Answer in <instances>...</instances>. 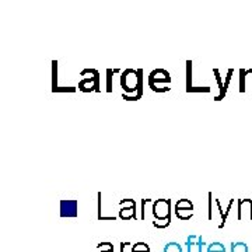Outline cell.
<instances>
[{"instance_id": "cell-14", "label": "cell", "mask_w": 252, "mask_h": 252, "mask_svg": "<svg viewBox=\"0 0 252 252\" xmlns=\"http://www.w3.org/2000/svg\"><path fill=\"white\" fill-rule=\"evenodd\" d=\"M98 252H114V245L111 243H101L97 247Z\"/></svg>"}, {"instance_id": "cell-1", "label": "cell", "mask_w": 252, "mask_h": 252, "mask_svg": "<svg viewBox=\"0 0 252 252\" xmlns=\"http://www.w3.org/2000/svg\"><path fill=\"white\" fill-rule=\"evenodd\" d=\"M153 215L157 220H171L170 199H157L153 203Z\"/></svg>"}, {"instance_id": "cell-15", "label": "cell", "mask_w": 252, "mask_h": 252, "mask_svg": "<svg viewBox=\"0 0 252 252\" xmlns=\"http://www.w3.org/2000/svg\"><path fill=\"white\" fill-rule=\"evenodd\" d=\"M170 221L171 220H157V221H154L153 224L156 227H158V228H165L167 225H170Z\"/></svg>"}, {"instance_id": "cell-12", "label": "cell", "mask_w": 252, "mask_h": 252, "mask_svg": "<svg viewBox=\"0 0 252 252\" xmlns=\"http://www.w3.org/2000/svg\"><path fill=\"white\" fill-rule=\"evenodd\" d=\"M121 209H136V203L133 199H124L119 202Z\"/></svg>"}, {"instance_id": "cell-13", "label": "cell", "mask_w": 252, "mask_h": 252, "mask_svg": "<svg viewBox=\"0 0 252 252\" xmlns=\"http://www.w3.org/2000/svg\"><path fill=\"white\" fill-rule=\"evenodd\" d=\"M132 252H150V248H149V245H147V244L137 243L133 245Z\"/></svg>"}, {"instance_id": "cell-2", "label": "cell", "mask_w": 252, "mask_h": 252, "mask_svg": "<svg viewBox=\"0 0 252 252\" xmlns=\"http://www.w3.org/2000/svg\"><path fill=\"white\" fill-rule=\"evenodd\" d=\"M122 87L129 93H133L135 90L139 89V76L137 72L129 69L122 74Z\"/></svg>"}, {"instance_id": "cell-9", "label": "cell", "mask_w": 252, "mask_h": 252, "mask_svg": "<svg viewBox=\"0 0 252 252\" xmlns=\"http://www.w3.org/2000/svg\"><path fill=\"white\" fill-rule=\"evenodd\" d=\"M175 209H188V210H193V205L188 199H180L175 205Z\"/></svg>"}, {"instance_id": "cell-11", "label": "cell", "mask_w": 252, "mask_h": 252, "mask_svg": "<svg viewBox=\"0 0 252 252\" xmlns=\"http://www.w3.org/2000/svg\"><path fill=\"white\" fill-rule=\"evenodd\" d=\"M207 252H225V247L221 243L209 244Z\"/></svg>"}, {"instance_id": "cell-4", "label": "cell", "mask_w": 252, "mask_h": 252, "mask_svg": "<svg viewBox=\"0 0 252 252\" xmlns=\"http://www.w3.org/2000/svg\"><path fill=\"white\" fill-rule=\"evenodd\" d=\"M77 200H62L61 202V216L76 217L77 216Z\"/></svg>"}, {"instance_id": "cell-8", "label": "cell", "mask_w": 252, "mask_h": 252, "mask_svg": "<svg viewBox=\"0 0 252 252\" xmlns=\"http://www.w3.org/2000/svg\"><path fill=\"white\" fill-rule=\"evenodd\" d=\"M230 252H248V245L245 243H233Z\"/></svg>"}, {"instance_id": "cell-7", "label": "cell", "mask_w": 252, "mask_h": 252, "mask_svg": "<svg viewBox=\"0 0 252 252\" xmlns=\"http://www.w3.org/2000/svg\"><path fill=\"white\" fill-rule=\"evenodd\" d=\"M175 215L180 220H189L190 217L193 216V212L188 210V209H175Z\"/></svg>"}, {"instance_id": "cell-10", "label": "cell", "mask_w": 252, "mask_h": 252, "mask_svg": "<svg viewBox=\"0 0 252 252\" xmlns=\"http://www.w3.org/2000/svg\"><path fill=\"white\" fill-rule=\"evenodd\" d=\"M162 252H182V247L178 243H168L165 244Z\"/></svg>"}, {"instance_id": "cell-6", "label": "cell", "mask_w": 252, "mask_h": 252, "mask_svg": "<svg viewBox=\"0 0 252 252\" xmlns=\"http://www.w3.org/2000/svg\"><path fill=\"white\" fill-rule=\"evenodd\" d=\"M119 217L122 220H130L136 217V209H121L119 210Z\"/></svg>"}, {"instance_id": "cell-5", "label": "cell", "mask_w": 252, "mask_h": 252, "mask_svg": "<svg viewBox=\"0 0 252 252\" xmlns=\"http://www.w3.org/2000/svg\"><path fill=\"white\" fill-rule=\"evenodd\" d=\"M248 216L252 220V200L251 199H241L238 202V219L243 220Z\"/></svg>"}, {"instance_id": "cell-3", "label": "cell", "mask_w": 252, "mask_h": 252, "mask_svg": "<svg viewBox=\"0 0 252 252\" xmlns=\"http://www.w3.org/2000/svg\"><path fill=\"white\" fill-rule=\"evenodd\" d=\"M207 247H209V244L205 243L202 237L192 234L187 238L188 252H207Z\"/></svg>"}]
</instances>
